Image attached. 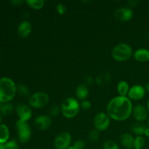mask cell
I'll use <instances>...</instances> for the list:
<instances>
[{"mask_svg": "<svg viewBox=\"0 0 149 149\" xmlns=\"http://www.w3.org/2000/svg\"><path fill=\"white\" fill-rule=\"evenodd\" d=\"M14 111V106L11 103H0V114L1 116H9Z\"/></svg>", "mask_w": 149, "mask_h": 149, "instance_id": "21", "label": "cell"}, {"mask_svg": "<svg viewBox=\"0 0 149 149\" xmlns=\"http://www.w3.org/2000/svg\"><path fill=\"white\" fill-rule=\"evenodd\" d=\"M111 79V74H108V73H105V74H100V75H98L96 77L95 83L100 86L105 85V84L110 82Z\"/></svg>", "mask_w": 149, "mask_h": 149, "instance_id": "22", "label": "cell"}, {"mask_svg": "<svg viewBox=\"0 0 149 149\" xmlns=\"http://www.w3.org/2000/svg\"><path fill=\"white\" fill-rule=\"evenodd\" d=\"M1 120H2V116H1V115L0 114V125H1Z\"/></svg>", "mask_w": 149, "mask_h": 149, "instance_id": "40", "label": "cell"}, {"mask_svg": "<svg viewBox=\"0 0 149 149\" xmlns=\"http://www.w3.org/2000/svg\"><path fill=\"white\" fill-rule=\"evenodd\" d=\"M132 116L137 122H143L148 119V111L146 106L142 104H138L133 106Z\"/></svg>", "mask_w": 149, "mask_h": 149, "instance_id": "11", "label": "cell"}, {"mask_svg": "<svg viewBox=\"0 0 149 149\" xmlns=\"http://www.w3.org/2000/svg\"><path fill=\"white\" fill-rule=\"evenodd\" d=\"M93 124H94L95 130H98L99 132L105 131L109 129V126H110L111 118L109 117L107 113L100 112L95 116Z\"/></svg>", "mask_w": 149, "mask_h": 149, "instance_id": "7", "label": "cell"}, {"mask_svg": "<svg viewBox=\"0 0 149 149\" xmlns=\"http://www.w3.org/2000/svg\"><path fill=\"white\" fill-rule=\"evenodd\" d=\"M32 31V25L28 20H23L17 27V33L21 38H27Z\"/></svg>", "mask_w": 149, "mask_h": 149, "instance_id": "14", "label": "cell"}, {"mask_svg": "<svg viewBox=\"0 0 149 149\" xmlns=\"http://www.w3.org/2000/svg\"><path fill=\"white\" fill-rule=\"evenodd\" d=\"M139 3L138 1H135V0H131V1H129L127 2V4L130 6V7H135L137 4Z\"/></svg>", "mask_w": 149, "mask_h": 149, "instance_id": "35", "label": "cell"}, {"mask_svg": "<svg viewBox=\"0 0 149 149\" xmlns=\"http://www.w3.org/2000/svg\"><path fill=\"white\" fill-rule=\"evenodd\" d=\"M0 149H5L4 148V144H0Z\"/></svg>", "mask_w": 149, "mask_h": 149, "instance_id": "39", "label": "cell"}, {"mask_svg": "<svg viewBox=\"0 0 149 149\" xmlns=\"http://www.w3.org/2000/svg\"><path fill=\"white\" fill-rule=\"evenodd\" d=\"M103 149H119L118 144L113 140H107L103 145Z\"/></svg>", "mask_w": 149, "mask_h": 149, "instance_id": "26", "label": "cell"}, {"mask_svg": "<svg viewBox=\"0 0 149 149\" xmlns=\"http://www.w3.org/2000/svg\"><path fill=\"white\" fill-rule=\"evenodd\" d=\"M134 140L135 138L132 134L125 132L122 134L120 137V143L122 146L126 149H132L133 148Z\"/></svg>", "mask_w": 149, "mask_h": 149, "instance_id": "16", "label": "cell"}, {"mask_svg": "<svg viewBox=\"0 0 149 149\" xmlns=\"http://www.w3.org/2000/svg\"><path fill=\"white\" fill-rule=\"evenodd\" d=\"M71 141L72 138L69 132H61L54 140V146L56 149H66L71 146Z\"/></svg>", "mask_w": 149, "mask_h": 149, "instance_id": "8", "label": "cell"}, {"mask_svg": "<svg viewBox=\"0 0 149 149\" xmlns=\"http://www.w3.org/2000/svg\"><path fill=\"white\" fill-rule=\"evenodd\" d=\"M88 138L91 142H96L100 138V132L97 130H93L89 132Z\"/></svg>", "mask_w": 149, "mask_h": 149, "instance_id": "27", "label": "cell"}, {"mask_svg": "<svg viewBox=\"0 0 149 149\" xmlns=\"http://www.w3.org/2000/svg\"><path fill=\"white\" fill-rule=\"evenodd\" d=\"M89 95V89L84 84H80L76 89V97L80 100H86Z\"/></svg>", "mask_w": 149, "mask_h": 149, "instance_id": "17", "label": "cell"}, {"mask_svg": "<svg viewBox=\"0 0 149 149\" xmlns=\"http://www.w3.org/2000/svg\"><path fill=\"white\" fill-rule=\"evenodd\" d=\"M145 89H146V93H149V82H148L146 84Z\"/></svg>", "mask_w": 149, "mask_h": 149, "instance_id": "37", "label": "cell"}, {"mask_svg": "<svg viewBox=\"0 0 149 149\" xmlns=\"http://www.w3.org/2000/svg\"><path fill=\"white\" fill-rule=\"evenodd\" d=\"M34 126L40 130H47L52 124V118L48 115H40L36 116L33 121Z\"/></svg>", "mask_w": 149, "mask_h": 149, "instance_id": "12", "label": "cell"}, {"mask_svg": "<svg viewBox=\"0 0 149 149\" xmlns=\"http://www.w3.org/2000/svg\"><path fill=\"white\" fill-rule=\"evenodd\" d=\"M133 58L135 61L140 63H146L149 61V49L140 48L133 52Z\"/></svg>", "mask_w": 149, "mask_h": 149, "instance_id": "15", "label": "cell"}, {"mask_svg": "<svg viewBox=\"0 0 149 149\" xmlns=\"http://www.w3.org/2000/svg\"><path fill=\"white\" fill-rule=\"evenodd\" d=\"M146 145V140L143 136H136L134 140L133 149H143Z\"/></svg>", "mask_w": 149, "mask_h": 149, "instance_id": "24", "label": "cell"}, {"mask_svg": "<svg viewBox=\"0 0 149 149\" xmlns=\"http://www.w3.org/2000/svg\"><path fill=\"white\" fill-rule=\"evenodd\" d=\"M66 149H75V148H74V147L72 146H71L68 147V148H66Z\"/></svg>", "mask_w": 149, "mask_h": 149, "instance_id": "41", "label": "cell"}, {"mask_svg": "<svg viewBox=\"0 0 149 149\" xmlns=\"http://www.w3.org/2000/svg\"><path fill=\"white\" fill-rule=\"evenodd\" d=\"M147 123H148V127H149V117H148V122H147Z\"/></svg>", "mask_w": 149, "mask_h": 149, "instance_id": "42", "label": "cell"}, {"mask_svg": "<svg viewBox=\"0 0 149 149\" xmlns=\"http://www.w3.org/2000/svg\"><path fill=\"white\" fill-rule=\"evenodd\" d=\"M130 88V87L129 84L127 83V81H125V80L119 81L117 86H116V90H117L119 95L123 96V97H127Z\"/></svg>", "mask_w": 149, "mask_h": 149, "instance_id": "18", "label": "cell"}, {"mask_svg": "<svg viewBox=\"0 0 149 149\" xmlns=\"http://www.w3.org/2000/svg\"><path fill=\"white\" fill-rule=\"evenodd\" d=\"M61 112V109L60 106H53L49 109V116H56Z\"/></svg>", "mask_w": 149, "mask_h": 149, "instance_id": "29", "label": "cell"}, {"mask_svg": "<svg viewBox=\"0 0 149 149\" xmlns=\"http://www.w3.org/2000/svg\"><path fill=\"white\" fill-rule=\"evenodd\" d=\"M146 93V91L145 87L141 84H135L130 88L127 97L131 100L138 101V100H142L145 97Z\"/></svg>", "mask_w": 149, "mask_h": 149, "instance_id": "10", "label": "cell"}, {"mask_svg": "<svg viewBox=\"0 0 149 149\" xmlns=\"http://www.w3.org/2000/svg\"><path fill=\"white\" fill-rule=\"evenodd\" d=\"M133 105L128 97L116 96L111 99L106 106V113L111 119L123 122L132 116Z\"/></svg>", "mask_w": 149, "mask_h": 149, "instance_id": "1", "label": "cell"}, {"mask_svg": "<svg viewBox=\"0 0 149 149\" xmlns=\"http://www.w3.org/2000/svg\"><path fill=\"white\" fill-rule=\"evenodd\" d=\"M134 13L131 8L128 7H120L114 13V17L116 20L121 22H127L133 17Z\"/></svg>", "mask_w": 149, "mask_h": 149, "instance_id": "13", "label": "cell"}, {"mask_svg": "<svg viewBox=\"0 0 149 149\" xmlns=\"http://www.w3.org/2000/svg\"><path fill=\"white\" fill-rule=\"evenodd\" d=\"M4 148L5 149H20L18 144L15 140L9 141L8 142L4 144Z\"/></svg>", "mask_w": 149, "mask_h": 149, "instance_id": "28", "label": "cell"}, {"mask_svg": "<svg viewBox=\"0 0 149 149\" xmlns=\"http://www.w3.org/2000/svg\"><path fill=\"white\" fill-rule=\"evenodd\" d=\"M146 127L142 122H136L131 126V132L135 134L137 136H143L145 133Z\"/></svg>", "mask_w": 149, "mask_h": 149, "instance_id": "20", "label": "cell"}, {"mask_svg": "<svg viewBox=\"0 0 149 149\" xmlns=\"http://www.w3.org/2000/svg\"><path fill=\"white\" fill-rule=\"evenodd\" d=\"M72 146L75 149H84L86 147V143L83 140H77Z\"/></svg>", "mask_w": 149, "mask_h": 149, "instance_id": "30", "label": "cell"}, {"mask_svg": "<svg viewBox=\"0 0 149 149\" xmlns=\"http://www.w3.org/2000/svg\"><path fill=\"white\" fill-rule=\"evenodd\" d=\"M94 83H95V79L93 78V77L88 76V77H86L85 79H84V84H86L87 86L92 85Z\"/></svg>", "mask_w": 149, "mask_h": 149, "instance_id": "33", "label": "cell"}, {"mask_svg": "<svg viewBox=\"0 0 149 149\" xmlns=\"http://www.w3.org/2000/svg\"><path fill=\"white\" fill-rule=\"evenodd\" d=\"M91 102L89 101L88 100H84L80 103V107L83 110H88V109H90L91 108Z\"/></svg>", "mask_w": 149, "mask_h": 149, "instance_id": "32", "label": "cell"}, {"mask_svg": "<svg viewBox=\"0 0 149 149\" xmlns=\"http://www.w3.org/2000/svg\"><path fill=\"white\" fill-rule=\"evenodd\" d=\"M15 125L19 141L22 143H26L29 142L31 138L32 130L29 123L17 120L16 122Z\"/></svg>", "mask_w": 149, "mask_h": 149, "instance_id": "6", "label": "cell"}, {"mask_svg": "<svg viewBox=\"0 0 149 149\" xmlns=\"http://www.w3.org/2000/svg\"><path fill=\"white\" fill-rule=\"evenodd\" d=\"M144 135H145L146 138H149V127H146L145 130V133H144Z\"/></svg>", "mask_w": 149, "mask_h": 149, "instance_id": "36", "label": "cell"}, {"mask_svg": "<svg viewBox=\"0 0 149 149\" xmlns=\"http://www.w3.org/2000/svg\"><path fill=\"white\" fill-rule=\"evenodd\" d=\"M80 103L74 97H67L61 103V109L63 116L66 119H73L79 113Z\"/></svg>", "mask_w": 149, "mask_h": 149, "instance_id": "3", "label": "cell"}, {"mask_svg": "<svg viewBox=\"0 0 149 149\" xmlns=\"http://www.w3.org/2000/svg\"><path fill=\"white\" fill-rule=\"evenodd\" d=\"M56 10L58 12V13L61 15H63L65 14L67 11L66 7L62 3H59V4H57L56 6Z\"/></svg>", "mask_w": 149, "mask_h": 149, "instance_id": "31", "label": "cell"}, {"mask_svg": "<svg viewBox=\"0 0 149 149\" xmlns=\"http://www.w3.org/2000/svg\"><path fill=\"white\" fill-rule=\"evenodd\" d=\"M17 93L23 97H29L31 95L30 90L25 84H19L17 86Z\"/></svg>", "mask_w": 149, "mask_h": 149, "instance_id": "25", "label": "cell"}, {"mask_svg": "<svg viewBox=\"0 0 149 149\" xmlns=\"http://www.w3.org/2000/svg\"><path fill=\"white\" fill-rule=\"evenodd\" d=\"M10 139V130L4 124L0 125V144H5Z\"/></svg>", "mask_w": 149, "mask_h": 149, "instance_id": "19", "label": "cell"}, {"mask_svg": "<svg viewBox=\"0 0 149 149\" xmlns=\"http://www.w3.org/2000/svg\"><path fill=\"white\" fill-rule=\"evenodd\" d=\"M17 93V86L12 79L0 78V103H10Z\"/></svg>", "mask_w": 149, "mask_h": 149, "instance_id": "2", "label": "cell"}, {"mask_svg": "<svg viewBox=\"0 0 149 149\" xmlns=\"http://www.w3.org/2000/svg\"><path fill=\"white\" fill-rule=\"evenodd\" d=\"M26 3L31 8L39 10L43 8L45 1L44 0H26Z\"/></svg>", "mask_w": 149, "mask_h": 149, "instance_id": "23", "label": "cell"}, {"mask_svg": "<svg viewBox=\"0 0 149 149\" xmlns=\"http://www.w3.org/2000/svg\"><path fill=\"white\" fill-rule=\"evenodd\" d=\"M146 108H147V109H148V111L149 112V99H148V101H147Z\"/></svg>", "mask_w": 149, "mask_h": 149, "instance_id": "38", "label": "cell"}, {"mask_svg": "<svg viewBox=\"0 0 149 149\" xmlns=\"http://www.w3.org/2000/svg\"><path fill=\"white\" fill-rule=\"evenodd\" d=\"M49 97L46 93L36 92L33 93L29 97L28 103L29 106L34 109H42L48 104Z\"/></svg>", "mask_w": 149, "mask_h": 149, "instance_id": "5", "label": "cell"}, {"mask_svg": "<svg viewBox=\"0 0 149 149\" xmlns=\"http://www.w3.org/2000/svg\"><path fill=\"white\" fill-rule=\"evenodd\" d=\"M15 111L18 116V120L28 122L32 117V110L29 105L24 103H20L16 106Z\"/></svg>", "mask_w": 149, "mask_h": 149, "instance_id": "9", "label": "cell"}, {"mask_svg": "<svg viewBox=\"0 0 149 149\" xmlns=\"http://www.w3.org/2000/svg\"><path fill=\"white\" fill-rule=\"evenodd\" d=\"M23 3V0H13L10 1V4L13 6H20Z\"/></svg>", "mask_w": 149, "mask_h": 149, "instance_id": "34", "label": "cell"}, {"mask_svg": "<svg viewBox=\"0 0 149 149\" xmlns=\"http://www.w3.org/2000/svg\"><path fill=\"white\" fill-rule=\"evenodd\" d=\"M133 55V52L130 45L126 43L116 45L111 51V56L116 61L124 62L127 61Z\"/></svg>", "mask_w": 149, "mask_h": 149, "instance_id": "4", "label": "cell"}]
</instances>
